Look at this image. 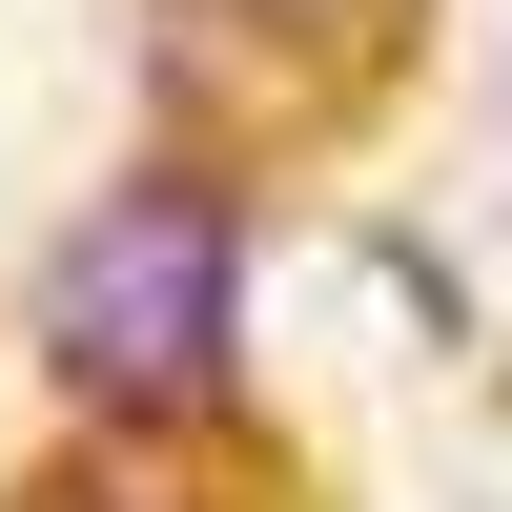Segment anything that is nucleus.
<instances>
[{
    "label": "nucleus",
    "instance_id": "nucleus-1",
    "mask_svg": "<svg viewBox=\"0 0 512 512\" xmlns=\"http://www.w3.org/2000/svg\"><path fill=\"white\" fill-rule=\"evenodd\" d=\"M41 390L82 431H246V185L226 164H103L41 246Z\"/></svg>",
    "mask_w": 512,
    "mask_h": 512
},
{
    "label": "nucleus",
    "instance_id": "nucleus-2",
    "mask_svg": "<svg viewBox=\"0 0 512 512\" xmlns=\"http://www.w3.org/2000/svg\"><path fill=\"white\" fill-rule=\"evenodd\" d=\"M21 512H267V492H246V431H62Z\"/></svg>",
    "mask_w": 512,
    "mask_h": 512
},
{
    "label": "nucleus",
    "instance_id": "nucleus-3",
    "mask_svg": "<svg viewBox=\"0 0 512 512\" xmlns=\"http://www.w3.org/2000/svg\"><path fill=\"white\" fill-rule=\"evenodd\" d=\"M205 21H246L267 62H369V41H390V0H205Z\"/></svg>",
    "mask_w": 512,
    "mask_h": 512
}]
</instances>
